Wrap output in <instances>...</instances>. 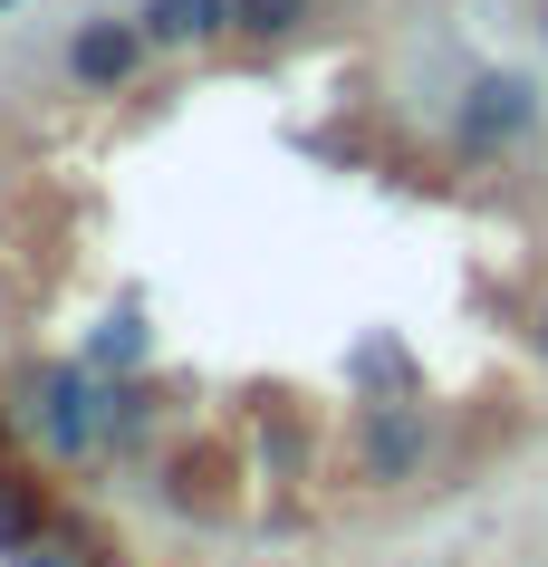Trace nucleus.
Instances as JSON below:
<instances>
[{"mask_svg":"<svg viewBox=\"0 0 548 567\" xmlns=\"http://www.w3.org/2000/svg\"><path fill=\"white\" fill-rule=\"evenodd\" d=\"M0 414H10V433H20L39 462H59V472H87V462L116 452V385H106L87 357H30V365H10Z\"/></svg>","mask_w":548,"mask_h":567,"instance_id":"obj_1","label":"nucleus"},{"mask_svg":"<svg viewBox=\"0 0 548 567\" xmlns=\"http://www.w3.org/2000/svg\"><path fill=\"white\" fill-rule=\"evenodd\" d=\"M539 135V87L519 68H482L453 106V164H500Z\"/></svg>","mask_w":548,"mask_h":567,"instance_id":"obj_2","label":"nucleus"},{"mask_svg":"<svg viewBox=\"0 0 548 567\" xmlns=\"http://www.w3.org/2000/svg\"><path fill=\"white\" fill-rule=\"evenodd\" d=\"M145 59H154V39H145L135 10H87V20L68 30V49H59V78L77 96H125L145 78Z\"/></svg>","mask_w":548,"mask_h":567,"instance_id":"obj_3","label":"nucleus"},{"mask_svg":"<svg viewBox=\"0 0 548 567\" xmlns=\"http://www.w3.org/2000/svg\"><path fill=\"white\" fill-rule=\"evenodd\" d=\"M433 443H443V423H433L424 404H365V423H356V481L404 491V481L433 472Z\"/></svg>","mask_w":548,"mask_h":567,"instance_id":"obj_4","label":"nucleus"},{"mask_svg":"<svg viewBox=\"0 0 548 567\" xmlns=\"http://www.w3.org/2000/svg\"><path fill=\"white\" fill-rule=\"evenodd\" d=\"M154 491H164V509H183V519H203V529H213V519L241 509V452L203 433V443H183V452L154 462Z\"/></svg>","mask_w":548,"mask_h":567,"instance_id":"obj_5","label":"nucleus"},{"mask_svg":"<svg viewBox=\"0 0 548 567\" xmlns=\"http://www.w3.org/2000/svg\"><path fill=\"white\" fill-rule=\"evenodd\" d=\"M49 519H59L49 462H39V452L10 433V414H0V558H30L39 538H49Z\"/></svg>","mask_w":548,"mask_h":567,"instance_id":"obj_6","label":"nucleus"},{"mask_svg":"<svg viewBox=\"0 0 548 567\" xmlns=\"http://www.w3.org/2000/svg\"><path fill=\"white\" fill-rule=\"evenodd\" d=\"M0 567H116V538L96 529V509H68V501H59L49 538H39L30 558H0Z\"/></svg>","mask_w":548,"mask_h":567,"instance_id":"obj_7","label":"nucleus"},{"mask_svg":"<svg viewBox=\"0 0 548 567\" xmlns=\"http://www.w3.org/2000/svg\"><path fill=\"white\" fill-rule=\"evenodd\" d=\"M135 20L154 49H213V39H231V0H145Z\"/></svg>","mask_w":548,"mask_h":567,"instance_id":"obj_8","label":"nucleus"},{"mask_svg":"<svg viewBox=\"0 0 548 567\" xmlns=\"http://www.w3.org/2000/svg\"><path fill=\"white\" fill-rule=\"evenodd\" d=\"M77 357H87L96 375L116 385V375H135V365H154V337H145V318H135V308H116V318H96V328L77 337Z\"/></svg>","mask_w":548,"mask_h":567,"instance_id":"obj_9","label":"nucleus"},{"mask_svg":"<svg viewBox=\"0 0 548 567\" xmlns=\"http://www.w3.org/2000/svg\"><path fill=\"white\" fill-rule=\"evenodd\" d=\"M308 20H318V0H231V39L250 49H289Z\"/></svg>","mask_w":548,"mask_h":567,"instance_id":"obj_10","label":"nucleus"},{"mask_svg":"<svg viewBox=\"0 0 548 567\" xmlns=\"http://www.w3.org/2000/svg\"><path fill=\"white\" fill-rule=\"evenodd\" d=\"M154 433H164V385H145V375H116V452H145Z\"/></svg>","mask_w":548,"mask_h":567,"instance_id":"obj_11","label":"nucleus"},{"mask_svg":"<svg viewBox=\"0 0 548 567\" xmlns=\"http://www.w3.org/2000/svg\"><path fill=\"white\" fill-rule=\"evenodd\" d=\"M529 357L548 365V299H539V318H529Z\"/></svg>","mask_w":548,"mask_h":567,"instance_id":"obj_12","label":"nucleus"},{"mask_svg":"<svg viewBox=\"0 0 548 567\" xmlns=\"http://www.w3.org/2000/svg\"><path fill=\"white\" fill-rule=\"evenodd\" d=\"M539 30H548V10H539Z\"/></svg>","mask_w":548,"mask_h":567,"instance_id":"obj_13","label":"nucleus"},{"mask_svg":"<svg viewBox=\"0 0 548 567\" xmlns=\"http://www.w3.org/2000/svg\"><path fill=\"white\" fill-rule=\"evenodd\" d=\"M0 10H10V0H0Z\"/></svg>","mask_w":548,"mask_h":567,"instance_id":"obj_14","label":"nucleus"}]
</instances>
